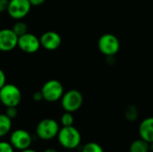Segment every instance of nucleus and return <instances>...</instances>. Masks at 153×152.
Listing matches in <instances>:
<instances>
[{
  "label": "nucleus",
  "mask_w": 153,
  "mask_h": 152,
  "mask_svg": "<svg viewBox=\"0 0 153 152\" xmlns=\"http://www.w3.org/2000/svg\"><path fill=\"white\" fill-rule=\"evenodd\" d=\"M17 47L24 53L27 54H34L36 53L40 46V41L38 37H36L32 33H25L20 37H18Z\"/></svg>",
  "instance_id": "obj_9"
},
{
  "label": "nucleus",
  "mask_w": 153,
  "mask_h": 152,
  "mask_svg": "<svg viewBox=\"0 0 153 152\" xmlns=\"http://www.w3.org/2000/svg\"><path fill=\"white\" fill-rule=\"evenodd\" d=\"M139 116L138 108L134 105H129L125 110V117L129 122H134Z\"/></svg>",
  "instance_id": "obj_15"
},
{
  "label": "nucleus",
  "mask_w": 153,
  "mask_h": 152,
  "mask_svg": "<svg viewBox=\"0 0 153 152\" xmlns=\"http://www.w3.org/2000/svg\"><path fill=\"white\" fill-rule=\"evenodd\" d=\"M20 152H37L36 151H34V150H32V149H26V150H23V151H21Z\"/></svg>",
  "instance_id": "obj_26"
},
{
  "label": "nucleus",
  "mask_w": 153,
  "mask_h": 152,
  "mask_svg": "<svg viewBox=\"0 0 153 152\" xmlns=\"http://www.w3.org/2000/svg\"><path fill=\"white\" fill-rule=\"evenodd\" d=\"M149 152H153V142L149 143Z\"/></svg>",
  "instance_id": "obj_27"
},
{
  "label": "nucleus",
  "mask_w": 153,
  "mask_h": 152,
  "mask_svg": "<svg viewBox=\"0 0 153 152\" xmlns=\"http://www.w3.org/2000/svg\"><path fill=\"white\" fill-rule=\"evenodd\" d=\"M9 118L13 119L17 116L18 115V110H17V107H8L6 108L5 113H4Z\"/></svg>",
  "instance_id": "obj_20"
},
{
  "label": "nucleus",
  "mask_w": 153,
  "mask_h": 152,
  "mask_svg": "<svg viewBox=\"0 0 153 152\" xmlns=\"http://www.w3.org/2000/svg\"><path fill=\"white\" fill-rule=\"evenodd\" d=\"M98 47L103 55L113 56L120 49V41L114 34L106 33L99 39Z\"/></svg>",
  "instance_id": "obj_6"
},
{
  "label": "nucleus",
  "mask_w": 153,
  "mask_h": 152,
  "mask_svg": "<svg viewBox=\"0 0 153 152\" xmlns=\"http://www.w3.org/2000/svg\"><path fill=\"white\" fill-rule=\"evenodd\" d=\"M62 108L70 113H74L81 108L83 103V96L77 90H70L65 92L61 98Z\"/></svg>",
  "instance_id": "obj_4"
},
{
  "label": "nucleus",
  "mask_w": 153,
  "mask_h": 152,
  "mask_svg": "<svg viewBox=\"0 0 153 152\" xmlns=\"http://www.w3.org/2000/svg\"><path fill=\"white\" fill-rule=\"evenodd\" d=\"M60 121H61L62 126H71V125H74V118L73 113H70V112H66L65 111L62 115Z\"/></svg>",
  "instance_id": "obj_18"
},
{
  "label": "nucleus",
  "mask_w": 153,
  "mask_h": 152,
  "mask_svg": "<svg viewBox=\"0 0 153 152\" xmlns=\"http://www.w3.org/2000/svg\"><path fill=\"white\" fill-rule=\"evenodd\" d=\"M59 129V125L55 119L45 118L38 123L36 126V134L43 141H49L57 136Z\"/></svg>",
  "instance_id": "obj_3"
},
{
  "label": "nucleus",
  "mask_w": 153,
  "mask_h": 152,
  "mask_svg": "<svg viewBox=\"0 0 153 152\" xmlns=\"http://www.w3.org/2000/svg\"><path fill=\"white\" fill-rule=\"evenodd\" d=\"M12 129V119L5 114H0V138L5 136Z\"/></svg>",
  "instance_id": "obj_13"
},
{
  "label": "nucleus",
  "mask_w": 153,
  "mask_h": 152,
  "mask_svg": "<svg viewBox=\"0 0 153 152\" xmlns=\"http://www.w3.org/2000/svg\"><path fill=\"white\" fill-rule=\"evenodd\" d=\"M82 152H104V150L99 143L90 142L83 145L82 148Z\"/></svg>",
  "instance_id": "obj_17"
},
{
  "label": "nucleus",
  "mask_w": 153,
  "mask_h": 152,
  "mask_svg": "<svg viewBox=\"0 0 153 152\" xmlns=\"http://www.w3.org/2000/svg\"><path fill=\"white\" fill-rule=\"evenodd\" d=\"M31 8L29 0H9L7 13L14 20H22L26 17Z\"/></svg>",
  "instance_id": "obj_7"
},
{
  "label": "nucleus",
  "mask_w": 153,
  "mask_h": 152,
  "mask_svg": "<svg viewBox=\"0 0 153 152\" xmlns=\"http://www.w3.org/2000/svg\"><path fill=\"white\" fill-rule=\"evenodd\" d=\"M12 30H13V32H14L18 37H20V36H22V35H23V34H25V33L28 32V31H27L28 26H27V24H26L25 22H23L18 20V22H15V23L13 24Z\"/></svg>",
  "instance_id": "obj_16"
},
{
  "label": "nucleus",
  "mask_w": 153,
  "mask_h": 152,
  "mask_svg": "<svg viewBox=\"0 0 153 152\" xmlns=\"http://www.w3.org/2000/svg\"><path fill=\"white\" fill-rule=\"evenodd\" d=\"M22 92L20 89L11 83H5L0 89V101L5 107H18L22 101Z\"/></svg>",
  "instance_id": "obj_2"
},
{
  "label": "nucleus",
  "mask_w": 153,
  "mask_h": 152,
  "mask_svg": "<svg viewBox=\"0 0 153 152\" xmlns=\"http://www.w3.org/2000/svg\"><path fill=\"white\" fill-rule=\"evenodd\" d=\"M129 152H149V143L141 138L136 139L130 144Z\"/></svg>",
  "instance_id": "obj_14"
},
{
  "label": "nucleus",
  "mask_w": 153,
  "mask_h": 152,
  "mask_svg": "<svg viewBox=\"0 0 153 152\" xmlns=\"http://www.w3.org/2000/svg\"><path fill=\"white\" fill-rule=\"evenodd\" d=\"M39 41L41 47H43L47 50L52 51L57 49L60 47L62 43V39L57 32L53 30H48L44 32L40 36Z\"/></svg>",
  "instance_id": "obj_11"
},
{
  "label": "nucleus",
  "mask_w": 153,
  "mask_h": 152,
  "mask_svg": "<svg viewBox=\"0 0 153 152\" xmlns=\"http://www.w3.org/2000/svg\"><path fill=\"white\" fill-rule=\"evenodd\" d=\"M18 36L12 29L0 30V51H12L17 47Z\"/></svg>",
  "instance_id": "obj_10"
},
{
  "label": "nucleus",
  "mask_w": 153,
  "mask_h": 152,
  "mask_svg": "<svg viewBox=\"0 0 153 152\" xmlns=\"http://www.w3.org/2000/svg\"><path fill=\"white\" fill-rule=\"evenodd\" d=\"M29 1H30L31 6H32V5H33V6H38V5L42 4L46 0H29Z\"/></svg>",
  "instance_id": "obj_24"
},
{
  "label": "nucleus",
  "mask_w": 153,
  "mask_h": 152,
  "mask_svg": "<svg viewBox=\"0 0 153 152\" xmlns=\"http://www.w3.org/2000/svg\"><path fill=\"white\" fill-rule=\"evenodd\" d=\"M0 152H14V148L10 142H0Z\"/></svg>",
  "instance_id": "obj_19"
},
{
  "label": "nucleus",
  "mask_w": 153,
  "mask_h": 152,
  "mask_svg": "<svg viewBox=\"0 0 153 152\" xmlns=\"http://www.w3.org/2000/svg\"><path fill=\"white\" fill-rule=\"evenodd\" d=\"M138 133L141 139L148 143L153 142V116L143 119L138 128Z\"/></svg>",
  "instance_id": "obj_12"
},
{
  "label": "nucleus",
  "mask_w": 153,
  "mask_h": 152,
  "mask_svg": "<svg viewBox=\"0 0 153 152\" xmlns=\"http://www.w3.org/2000/svg\"><path fill=\"white\" fill-rule=\"evenodd\" d=\"M59 144L66 150H74L79 147L82 142V135L79 130L74 125L62 126L57 133Z\"/></svg>",
  "instance_id": "obj_1"
},
{
  "label": "nucleus",
  "mask_w": 153,
  "mask_h": 152,
  "mask_svg": "<svg viewBox=\"0 0 153 152\" xmlns=\"http://www.w3.org/2000/svg\"><path fill=\"white\" fill-rule=\"evenodd\" d=\"M42 152H58L56 149H54V148H48V149H46L45 151H43Z\"/></svg>",
  "instance_id": "obj_25"
},
{
  "label": "nucleus",
  "mask_w": 153,
  "mask_h": 152,
  "mask_svg": "<svg viewBox=\"0 0 153 152\" xmlns=\"http://www.w3.org/2000/svg\"><path fill=\"white\" fill-rule=\"evenodd\" d=\"M43 99L48 102H56L61 99L64 91V87L62 83L55 79L46 82L40 90Z\"/></svg>",
  "instance_id": "obj_5"
},
{
  "label": "nucleus",
  "mask_w": 153,
  "mask_h": 152,
  "mask_svg": "<svg viewBox=\"0 0 153 152\" xmlns=\"http://www.w3.org/2000/svg\"><path fill=\"white\" fill-rule=\"evenodd\" d=\"M32 99H33V100L36 101V102H39V101L43 100V96H42L41 91L39 90V91L34 92L33 95H32Z\"/></svg>",
  "instance_id": "obj_22"
},
{
  "label": "nucleus",
  "mask_w": 153,
  "mask_h": 152,
  "mask_svg": "<svg viewBox=\"0 0 153 152\" xmlns=\"http://www.w3.org/2000/svg\"><path fill=\"white\" fill-rule=\"evenodd\" d=\"M14 150L23 151L29 149L32 143V137L30 133L23 129H17L10 135V142Z\"/></svg>",
  "instance_id": "obj_8"
},
{
  "label": "nucleus",
  "mask_w": 153,
  "mask_h": 152,
  "mask_svg": "<svg viewBox=\"0 0 153 152\" xmlns=\"http://www.w3.org/2000/svg\"><path fill=\"white\" fill-rule=\"evenodd\" d=\"M9 4V0H0V13L6 11Z\"/></svg>",
  "instance_id": "obj_21"
},
{
  "label": "nucleus",
  "mask_w": 153,
  "mask_h": 152,
  "mask_svg": "<svg viewBox=\"0 0 153 152\" xmlns=\"http://www.w3.org/2000/svg\"><path fill=\"white\" fill-rule=\"evenodd\" d=\"M5 80H6L5 74L4 73V71L2 69H0V89L6 83L5 82Z\"/></svg>",
  "instance_id": "obj_23"
}]
</instances>
